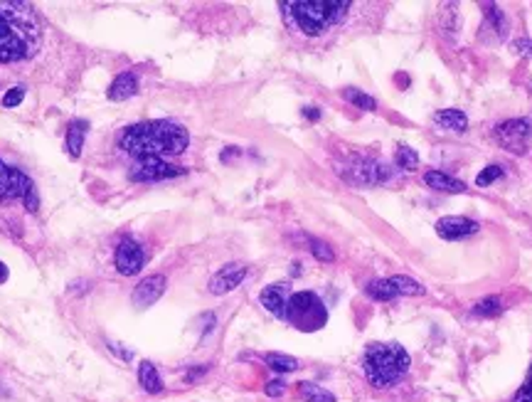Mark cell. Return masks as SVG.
Instances as JSON below:
<instances>
[{"instance_id":"cell-31","label":"cell","mask_w":532,"mask_h":402,"mask_svg":"<svg viewBox=\"0 0 532 402\" xmlns=\"http://www.w3.org/2000/svg\"><path fill=\"white\" fill-rule=\"evenodd\" d=\"M108 350H111V353H116L118 358H123V360H131V350H123V348H121V343H113V341H108Z\"/></svg>"},{"instance_id":"cell-10","label":"cell","mask_w":532,"mask_h":402,"mask_svg":"<svg viewBox=\"0 0 532 402\" xmlns=\"http://www.w3.org/2000/svg\"><path fill=\"white\" fill-rule=\"evenodd\" d=\"M247 277V267L239 264V262H232V264H225L220 272L210 279V294H215V296H222V294H230L234 291L237 286L244 281Z\"/></svg>"},{"instance_id":"cell-20","label":"cell","mask_w":532,"mask_h":402,"mask_svg":"<svg viewBox=\"0 0 532 402\" xmlns=\"http://www.w3.org/2000/svg\"><path fill=\"white\" fill-rule=\"evenodd\" d=\"M298 395L306 402H335V395L316 383H298Z\"/></svg>"},{"instance_id":"cell-32","label":"cell","mask_w":532,"mask_h":402,"mask_svg":"<svg viewBox=\"0 0 532 402\" xmlns=\"http://www.w3.org/2000/svg\"><path fill=\"white\" fill-rule=\"evenodd\" d=\"M520 400H525V402H532V370H530V378H528V383L523 385V390H520V395H518Z\"/></svg>"},{"instance_id":"cell-25","label":"cell","mask_w":532,"mask_h":402,"mask_svg":"<svg viewBox=\"0 0 532 402\" xmlns=\"http://www.w3.org/2000/svg\"><path fill=\"white\" fill-rule=\"evenodd\" d=\"M503 311V301L498 296H488L473 306V316H498Z\"/></svg>"},{"instance_id":"cell-23","label":"cell","mask_w":532,"mask_h":402,"mask_svg":"<svg viewBox=\"0 0 532 402\" xmlns=\"http://www.w3.org/2000/svg\"><path fill=\"white\" fill-rule=\"evenodd\" d=\"M365 291H368V296H370V298H377V301H390V298H395V296H397V291H395V286H392V281H390V279H377V281H370Z\"/></svg>"},{"instance_id":"cell-17","label":"cell","mask_w":532,"mask_h":402,"mask_svg":"<svg viewBox=\"0 0 532 402\" xmlns=\"http://www.w3.org/2000/svg\"><path fill=\"white\" fill-rule=\"evenodd\" d=\"M424 183L434 190H441V193H466V183L451 178V175L441 173V171H429L424 175Z\"/></svg>"},{"instance_id":"cell-18","label":"cell","mask_w":532,"mask_h":402,"mask_svg":"<svg viewBox=\"0 0 532 402\" xmlns=\"http://www.w3.org/2000/svg\"><path fill=\"white\" fill-rule=\"evenodd\" d=\"M434 123H436V126H441V128H446V131H458V133H461V131H466L468 118L461 109H443V111H438V114L434 116Z\"/></svg>"},{"instance_id":"cell-21","label":"cell","mask_w":532,"mask_h":402,"mask_svg":"<svg viewBox=\"0 0 532 402\" xmlns=\"http://www.w3.org/2000/svg\"><path fill=\"white\" fill-rule=\"evenodd\" d=\"M264 360H266L268 368L276 370V373H293L296 368H301L298 360L291 358V355H286V353H266Z\"/></svg>"},{"instance_id":"cell-16","label":"cell","mask_w":532,"mask_h":402,"mask_svg":"<svg viewBox=\"0 0 532 402\" xmlns=\"http://www.w3.org/2000/svg\"><path fill=\"white\" fill-rule=\"evenodd\" d=\"M86 131H89V123H86L84 118H74V121L69 123V128H67V153H69L72 158L81 156Z\"/></svg>"},{"instance_id":"cell-33","label":"cell","mask_w":532,"mask_h":402,"mask_svg":"<svg viewBox=\"0 0 532 402\" xmlns=\"http://www.w3.org/2000/svg\"><path fill=\"white\" fill-rule=\"evenodd\" d=\"M303 114H306L308 118H313V121H316V118H320V111L316 109V106H306V109H303Z\"/></svg>"},{"instance_id":"cell-4","label":"cell","mask_w":532,"mask_h":402,"mask_svg":"<svg viewBox=\"0 0 532 402\" xmlns=\"http://www.w3.org/2000/svg\"><path fill=\"white\" fill-rule=\"evenodd\" d=\"M363 368L375 388L395 385L409 370V353L400 343H373L365 350Z\"/></svg>"},{"instance_id":"cell-34","label":"cell","mask_w":532,"mask_h":402,"mask_svg":"<svg viewBox=\"0 0 532 402\" xmlns=\"http://www.w3.org/2000/svg\"><path fill=\"white\" fill-rule=\"evenodd\" d=\"M5 279H8V267H5L3 262H0V284H3Z\"/></svg>"},{"instance_id":"cell-12","label":"cell","mask_w":532,"mask_h":402,"mask_svg":"<svg viewBox=\"0 0 532 402\" xmlns=\"http://www.w3.org/2000/svg\"><path fill=\"white\" fill-rule=\"evenodd\" d=\"M476 232L478 223L461 218V215H448V218H441L436 223V235L443 237V240H463V237H471Z\"/></svg>"},{"instance_id":"cell-1","label":"cell","mask_w":532,"mask_h":402,"mask_svg":"<svg viewBox=\"0 0 532 402\" xmlns=\"http://www.w3.org/2000/svg\"><path fill=\"white\" fill-rule=\"evenodd\" d=\"M40 48V23L35 10L20 0H0V62H23Z\"/></svg>"},{"instance_id":"cell-5","label":"cell","mask_w":532,"mask_h":402,"mask_svg":"<svg viewBox=\"0 0 532 402\" xmlns=\"http://www.w3.org/2000/svg\"><path fill=\"white\" fill-rule=\"evenodd\" d=\"M286 321L298 331H318L328 321V308L313 291L291 294L286 306Z\"/></svg>"},{"instance_id":"cell-35","label":"cell","mask_w":532,"mask_h":402,"mask_svg":"<svg viewBox=\"0 0 532 402\" xmlns=\"http://www.w3.org/2000/svg\"><path fill=\"white\" fill-rule=\"evenodd\" d=\"M515 402H525V400H520V398H515Z\"/></svg>"},{"instance_id":"cell-14","label":"cell","mask_w":532,"mask_h":402,"mask_svg":"<svg viewBox=\"0 0 532 402\" xmlns=\"http://www.w3.org/2000/svg\"><path fill=\"white\" fill-rule=\"evenodd\" d=\"M348 178L353 180V183H360V185H375V183H382V180L390 178V171H387L382 163L358 161L353 168H350Z\"/></svg>"},{"instance_id":"cell-24","label":"cell","mask_w":532,"mask_h":402,"mask_svg":"<svg viewBox=\"0 0 532 402\" xmlns=\"http://www.w3.org/2000/svg\"><path fill=\"white\" fill-rule=\"evenodd\" d=\"M343 96L350 101V104H355L358 109H365V111H373L377 109V101L373 99L370 94H365V91L360 89H353V86H348V89L343 91Z\"/></svg>"},{"instance_id":"cell-26","label":"cell","mask_w":532,"mask_h":402,"mask_svg":"<svg viewBox=\"0 0 532 402\" xmlns=\"http://www.w3.org/2000/svg\"><path fill=\"white\" fill-rule=\"evenodd\" d=\"M397 166L404 168V171H414L417 163H419V158H417V151H412L409 146H397Z\"/></svg>"},{"instance_id":"cell-11","label":"cell","mask_w":532,"mask_h":402,"mask_svg":"<svg viewBox=\"0 0 532 402\" xmlns=\"http://www.w3.org/2000/svg\"><path fill=\"white\" fill-rule=\"evenodd\" d=\"M165 286H168V279H165L163 274H151V277H146V279H141L136 284V289H133V294H131L133 306H138V308L153 306V303L163 296Z\"/></svg>"},{"instance_id":"cell-22","label":"cell","mask_w":532,"mask_h":402,"mask_svg":"<svg viewBox=\"0 0 532 402\" xmlns=\"http://www.w3.org/2000/svg\"><path fill=\"white\" fill-rule=\"evenodd\" d=\"M390 281H392V286H395L397 296H421V294L426 291L419 281L409 279V277H390Z\"/></svg>"},{"instance_id":"cell-19","label":"cell","mask_w":532,"mask_h":402,"mask_svg":"<svg viewBox=\"0 0 532 402\" xmlns=\"http://www.w3.org/2000/svg\"><path fill=\"white\" fill-rule=\"evenodd\" d=\"M138 380H141L143 390L151 395H158L160 390H163V380H160V373L158 368L151 363V360H143L141 365H138Z\"/></svg>"},{"instance_id":"cell-9","label":"cell","mask_w":532,"mask_h":402,"mask_svg":"<svg viewBox=\"0 0 532 402\" xmlns=\"http://www.w3.org/2000/svg\"><path fill=\"white\" fill-rule=\"evenodd\" d=\"M183 168H175L170 163H165L163 158H143L131 173L128 178L136 180V183H151V180H168V178H178L183 175Z\"/></svg>"},{"instance_id":"cell-3","label":"cell","mask_w":532,"mask_h":402,"mask_svg":"<svg viewBox=\"0 0 532 402\" xmlns=\"http://www.w3.org/2000/svg\"><path fill=\"white\" fill-rule=\"evenodd\" d=\"M286 25L306 38L323 35L348 15V0H291L281 3Z\"/></svg>"},{"instance_id":"cell-13","label":"cell","mask_w":532,"mask_h":402,"mask_svg":"<svg viewBox=\"0 0 532 402\" xmlns=\"http://www.w3.org/2000/svg\"><path fill=\"white\" fill-rule=\"evenodd\" d=\"M259 298L268 313H273L276 318H286V306H288V298H291V286L283 284V281L281 284H271L261 291Z\"/></svg>"},{"instance_id":"cell-29","label":"cell","mask_w":532,"mask_h":402,"mask_svg":"<svg viewBox=\"0 0 532 402\" xmlns=\"http://www.w3.org/2000/svg\"><path fill=\"white\" fill-rule=\"evenodd\" d=\"M23 99H25V86H13V89H10L8 94L3 96V106L13 109V106H18Z\"/></svg>"},{"instance_id":"cell-30","label":"cell","mask_w":532,"mask_h":402,"mask_svg":"<svg viewBox=\"0 0 532 402\" xmlns=\"http://www.w3.org/2000/svg\"><path fill=\"white\" fill-rule=\"evenodd\" d=\"M283 393H286V383H283V380H271V383H266L268 398H281Z\"/></svg>"},{"instance_id":"cell-6","label":"cell","mask_w":532,"mask_h":402,"mask_svg":"<svg viewBox=\"0 0 532 402\" xmlns=\"http://www.w3.org/2000/svg\"><path fill=\"white\" fill-rule=\"evenodd\" d=\"M498 143L510 153H525L532 143V123L528 118H510L495 128Z\"/></svg>"},{"instance_id":"cell-8","label":"cell","mask_w":532,"mask_h":402,"mask_svg":"<svg viewBox=\"0 0 532 402\" xmlns=\"http://www.w3.org/2000/svg\"><path fill=\"white\" fill-rule=\"evenodd\" d=\"M143 264H146V252H143V247L138 245L136 240H131V237H123V240L118 242V247H116V269H118V274L133 277V274H138V272L143 269Z\"/></svg>"},{"instance_id":"cell-15","label":"cell","mask_w":532,"mask_h":402,"mask_svg":"<svg viewBox=\"0 0 532 402\" xmlns=\"http://www.w3.org/2000/svg\"><path fill=\"white\" fill-rule=\"evenodd\" d=\"M136 91H138V77L133 74V72H123V74H118L116 79L111 82V86H108V99L126 101V99H131Z\"/></svg>"},{"instance_id":"cell-2","label":"cell","mask_w":532,"mask_h":402,"mask_svg":"<svg viewBox=\"0 0 532 402\" xmlns=\"http://www.w3.org/2000/svg\"><path fill=\"white\" fill-rule=\"evenodd\" d=\"M190 136L180 123L173 121H143L128 126L121 138V146L133 158H165L180 156L188 148Z\"/></svg>"},{"instance_id":"cell-7","label":"cell","mask_w":532,"mask_h":402,"mask_svg":"<svg viewBox=\"0 0 532 402\" xmlns=\"http://www.w3.org/2000/svg\"><path fill=\"white\" fill-rule=\"evenodd\" d=\"M30 190H35V183L28 175L0 161V203L25 200V195H28Z\"/></svg>"},{"instance_id":"cell-28","label":"cell","mask_w":532,"mask_h":402,"mask_svg":"<svg viewBox=\"0 0 532 402\" xmlns=\"http://www.w3.org/2000/svg\"><path fill=\"white\" fill-rule=\"evenodd\" d=\"M498 178H503V166H488L476 178V185H480V188H483V185H490L493 180H498Z\"/></svg>"},{"instance_id":"cell-27","label":"cell","mask_w":532,"mask_h":402,"mask_svg":"<svg viewBox=\"0 0 532 402\" xmlns=\"http://www.w3.org/2000/svg\"><path fill=\"white\" fill-rule=\"evenodd\" d=\"M308 247H311L313 257H316V259H320V262H333L335 259V255H333V250H330L328 242L316 240V237H308Z\"/></svg>"}]
</instances>
